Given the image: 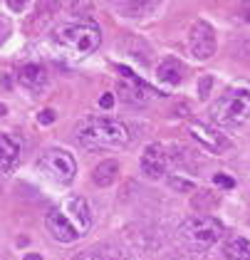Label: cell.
I'll list each match as a JSON object with an SVG mask.
<instances>
[{
	"label": "cell",
	"instance_id": "obj_17",
	"mask_svg": "<svg viewBox=\"0 0 250 260\" xmlns=\"http://www.w3.org/2000/svg\"><path fill=\"white\" fill-rule=\"evenodd\" d=\"M169 183H171L173 188H178V191H193V183L186 179H178V176H171L169 179Z\"/></svg>",
	"mask_w": 250,
	"mask_h": 260
},
{
	"label": "cell",
	"instance_id": "obj_15",
	"mask_svg": "<svg viewBox=\"0 0 250 260\" xmlns=\"http://www.w3.org/2000/svg\"><path fill=\"white\" fill-rule=\"evenodd\" d=\"M156 77L164 82V84L176 87V84H181V80H183V70H181V64L176 60H164L159 64V70H156Z\"/></svg>",
	"mask_w": 250,
	"mask_h": 260
},
{
	"label": "cell",
	"instance_id": "obj_11",
	"mask_svg": "<svg viewBox=\"0 0 250 260\" xmlns=\"http://www.w3.org/2000/svg\"><path fill=\"white\" fill-rule=\"evenodd\" d=\"M18 80L25 89H30V92H42L45 84H47V70H45L42 64H38V62H27V64L20 67Z\"/></svg>",
	"mask_w": 250,
	"mask_h": 260
},
{
	"label": "cell",
	"instance_id": "obj_3",
	"mask_svg": "<svg viewBox=\"0 0 250 260\" xmlns=\"http://www.w3.org/2000/svg\"><path fill=\"white\" fill-rule=\"evenodd\" d=\"M77 141L84 149H112L129 141V129L112 117H89L77 126Z\"/></svg>",
	"mask_w": 250,
	"mask_h": 260
},
{
	"label": "cell",
	"instance_id": "obj_12",
	"mask_svg": "<svg viewBox=\"0 0 250 260\" xmlns=\"http://www.w3.org/2000/svg\"><path fill=\"white\" fill-rule=\"evenodd\" d=\"M20 161V146L15 139L0 134V174H10Z\"/></svg>",
	"mask_w": 250,
	"mask_h": 260
},
{
	"label": "cell",
	"instance_id": "obj_25",
	"mask_svg": "<svg viewBox=\"0 0 250 260\" xmlns=\"http://www.w3.org/2000/svg\"><path fill=\"white\" fill-rule=\"evenodd\" d=\"M25 260H42V255H38V253H27Z\"/></svg>",
	"mask_w": 250,
	"mask_h": 260
},
{
	"label": "cell",
	"instance_id": "obj_2",
	"mask_svg": "<svg viewBox=\"0 0 250 260\" xmlns=\"http://www.w3.org/2000/svg\"><path fill=\"white\" fill-rule=\"evenodd\" d=\"M211 119L218 126H240L250 119V82L238 80L213 102Z\"/></svg>",
	"mask_w": 250,
	"mask_h": 260
},
{
	"label": "cell",
	"instance_id": "obj_23",
	"mask_svg": "<svg viewBox=\"0 0 250 260\" xmlns=\"http://www.w3.org/2000/svg\"><path fill=\"white\" fill-rule=\"evenodd\" d=\"M8 5H10L13 10H25V3H20V0H10Z\"/></svg>",
	"mask_w": 250,
	"mask_h": 260
},
{
	"label": "cell",
	"instance_id": "obj_14",
	"mask_svg": "<svg viewBox=\"0 0 250 260\" xmlns=\"http://www.w3.org/2000/svg\"><path fill=\"white\" fill-rule=\"evenodd\" d=\"M119 176V164L114 159H104L99 166L95 169V174H92V181H95L97 186H102V188H107V186H112Z\"/></svg>",
	"mask_w": 250,
	"mask_h": 260
},
{
	"label": "cell",
	"instance_id": "obj_19",
	"mask_svg": "<svg viewBox=\"0 0 250 260\" xmlns=\"http://www.w3.org/2000/svg\"><path fill=\"white\" fill-rule=\"evenodd\" d=\"M38 121H40V124H52V121H55V112H52V109H45V112H40V114H38Z\"/></svg>",
	"mask_w": 250,
	"mask_h": 260
},
{
	"label": "cell",
	"instance_id": "obj_6",
	"mask_svg": "<svg viewBox=\"0 0 250 260\" xmlns=\"http://www.w3.org/2000/svg\"><path fill=\"white\" fill-rule=\"evenodd\" d=\"M38 171L55 183H72L77 174V164L65 149H47L38 159Z\"/></svg>",
	"mask_w": 250,
	"mask_h": 260
},
{
	"label": "cell",
	"instance_id": "obj_16",
	"mask_svg": "<svg viewBox=\"0 0 250 260\" xmlns=\"http://www.w3.org/2000/svg\"><path fill=\"white\" fill-rule=\"evenodd\" d=\"M211 84H213V77H211V75H206L203 80L198 82V94H201V100H206V97H208V92H211Z\"/></svg>",
	"mask_w": 250,
	"mask_h": 260
},
{
	"label": "cell",
	"instance_id": "obj_24",
	"mask_svg": "<svg viewBox=\"0 0 250 260\" xmlns=\"http://www.w3.org/2000/svg\"><path fill=\"white\" fill-rule=\"evenodd\" d=\"M5 35H8V25L0 20V45H3V40H5Z\"/></svg>",
	"mask_w": 250,
	"mask_h": 260
},
{
	"label": "cell",
	"instance_id": "obj_4",
	"mask_svg": "<svg viewBox=\"0 0 250 260\" xmlns=\"http://www.w3.org/2000/svg\"><path fill=\"white\" fill-rule=\"evenodd\" d=\"M55 40L59 47H65L72 57H87L102 45V30L95 22H72L62 25L55 32Z\"/></svg>",
	"mask_w": 250,
	"mask_h": 260
},
{
	"label": "cell",
	"instance_id": "obj_5",
	"mask_svg": "<svg viewBox=\"0 0 250 260\" xmlns=\"http://www.w3.org/2000/svg\"><path fill=\"white\" fill-rule=\"evenodd\" d=\"M178 233L189 240L196 248H208L213 243H218L223 236V223L213 216H189L181 223Z\"/></svg>",
	"mask_w": 250,
	"mask_h": 260
},
{
	"label": "cell",
	"instance_id": "obj_20",
	"mask_svg": "<svg viewBox=\"0 0 250 260\" xmlns=\"http://www.w3.org/2000/svg\"><path fill=\"white\" fill-rule=\"evenodd\" d=\"M99 107L102 109H112L114 107V94H102L99 97Z\"/></svg>",
	"mask_w": 250,
	"mask_h": 260
},
{
	"label": "cell",
	"instance_id": "obj_22",
	"mask_svg": "<svg viewBox=\"0 0 250 260\" xmlns=\"http://www.w3.org/2000/svg\"><path fill=\"white\" fill-rule=\"evenodd\" d=\"M75 260H104L99 253H82V255H77Z\"/></svg>",
	"mask_w": 250,
	"mask_h": 260
},
{
	"label": "cell",
	"instance_id": "obj_7",
	"mask_svg": "<svg viewBox=\"0 0 250 260\" xmlns=\"http://www.w3.org/2000/svg\"><path fill=\"white\" fill-rule=\"evenodd\" d=\"M189 50L196 60H211L215 55V32L206 20H196L189 30Z\"/></svg>",
	"mask_w": 250,
	"mask_h": 260
},
{
	"label": "cell",
	"instance_id": "obj_10",
	"mask_svg": "<svg viewBox=\"0 0 250 260\" xmlns=\"http://www.w3.org/2000/svg\"><path fill=\"white\" fill-rule=\"evenodd\" d=\"M166 166H169V154L161 144H149L141 154V174L146 179H161L166 174Z\"/></svg>",
	"mask_w": 250,
	"mask_h": 260
},
{
	"label": "cell",
	"instance_id": "obj_21",
	"mask_svg": "<svg viewBox=\"0 0 250 260\" xmlns=\"http://www.w3.org/2000/svg\"><path fill=\"white\" fill-rule=\"evenodd\" d=\"M238 15H240V20L250 22V3H243V5H240V10H238Z\"/></svg>",
	"mask_w": 250,
	"mask_h": 260
},
{
	"label": "cell",
	"instance_id": "obj_13",
	"mask_svg": "<svg viewBox=\"0 0 250 260\" xmlns=\"http://www.w3.org/2000/svg\"><path fill=\"white\" fill-rule=\"evenodd\" d=\"M226 260H250V240L243 236H233L223 245Z\"/></svg>",
	"mask_w": 250,
	"mask_h": 260
},
{
	"label": "cell",
	"instance_id": "obj_18",
	"mask_svg": "<svg viewBox=\"0 0 250 260\" xmlns=\"http://www.w3.org/2000/svg\"><path fill=\"white\" fill-rule=\"evenodd\" d=\"M213 183L221 186V188H233V186H235V181H233L231 176H226V174H215V176H213Z\"/></svg>",
	"mask_w": 250,
	"mask_h": 260
},
{
	"label": "cell",
	"instance_id": "obj_1",
	"mask_svg": "<svg viewBox=\"0 0 250 260\" xmlns=\"http://www.w3.org/2000/svg\"><path fill=\"white\" fill-rule=\"evenodd\" d=\"M45 225H47V233L57 243H77L92 228L89 203L82 196H70L47 213Z\"/></svg>",
	"mask_w": 250,
	"mask_h": 260
},
{
	"label": "cell",
	"instance_id": "obj_9",
	"mask_svg": "<svg viewBox=\"0 0 250 260\" xmlns=\"http://www.w3.org/2000/svg\"><path fill=\"white\" fill-rule=\"evenodd\" d=\"M189 134H191L206 151H211V154H221V151H226V149L231 146V141L226 139V134H221V129H215L211 124H198V121H193L191 126H189Z\"/></svg>",
	"mask_w": 250,
	"mask_h": 260
},
{
	"label": "cell",
	"instance_id": "obj_26",
	"mask_svg": "<svg viewBox=\"0 0 250 260\" xmlns=\"http://www.w3.org/2000/svg\"><path fill=\"white\" fill-rule=\"evenodd\" d=\"M8 114V109H5V104H0V117H5Z\"/></svg>",
	"mask_w": 250,
	"mask_h": 260
},
{
	"label": "cell",
	"instance_id": "obj_8",
	"mask_svg": "<svg viewBox=\"0 0 250 260\" xmlns=\"http://www.w3.org/2000/svg\"><path fill=\"white\" fill-rule=\"evenodd\" d=\"M119 75H121V80H119V94L127 102H132V104H146L149 100L156 97L154 89L141 77H136L129 67H119Z\"/></svg>",
	"mask_w": 250,
	"mask_h": 260
}]
</instances>
